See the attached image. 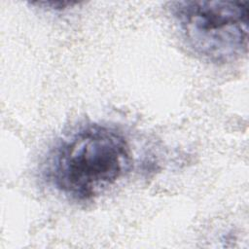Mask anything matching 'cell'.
Listing matches in <instances>:
<instances>
[{
    "label": "cell",
    "mask_w": 249,
    "mask_h": 249,
    "mask_svg": "<svg viewBox=\"0 0 249 249\" xmlns=\"http://www.w3.org/2000/svg\"><path fill=\"white\" fill-rule=\"evenodd\" d=\"M131 164V149L123 132L89 124L57 143L48 160L46 175L64 196L86 201L124 177Z\"/></svg>",
    "instance_id": "obj_1"
},
{
    "label": "cell",
    "mask_w": 249,
    "mask_h": 249,
    "mask_svg": "<svg viewBox=\"0 0 249 249\" xmlns=\"http://www.w3.org/2000/svg\"><path fill=\"white\" fill-rule=\"evenodd\" d=\"M170 8L186 45L202 59L228 63L246 53L247 1H176Z\"/></svg>",
    "instance_id": "obj_2"
}]
</instances>
